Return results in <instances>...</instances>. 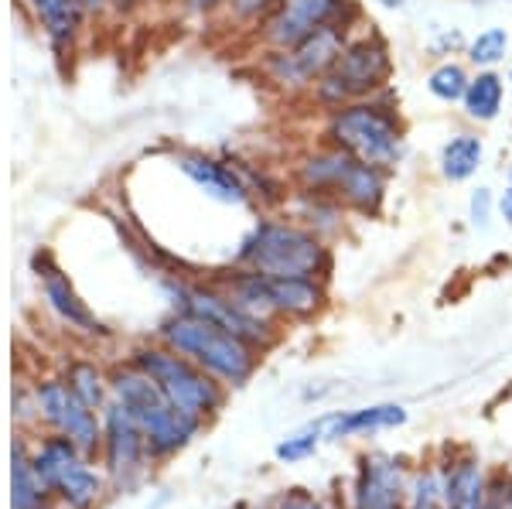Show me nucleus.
Wrapping results in <instances>:
<instances>
[{"mask_svg":"<svg viewBox=\"0 0 512 509\" xmlns=\"http://www.w3.org/2000/svg\"><path fill=\"white\" fill-rule=\"evenodd\" d=\"M161 342L198 363L226 387H246L260 366V349L209 318L178 311L161 325Z\"/></svg>","mask_w":512,"mask_h":509,"instance_id":"obj_1","label":"nucleus"},{"mask_svg":"<svg viewBox=\"0 0 512 509\" xmlns=\"http://www.w3.org/2000/svg\"><path fill=\"white\" fill-rule=\"evenodd\" d=\"M110 400H117V404L134 417L147 448H151L154 462L178 455V451L202 431L198 424L178 414L175 404L164 397L158 383H154L137 363L123 366L110 376Z\"/></svg>","mask_w":512,"mask_h":509,"instance_id":"obj_2","label":"nucleus"},{"mask_svg":"<svg viewBox=\"0 0 512 509\" xmlns=\"http://www.w3.org/2000/svg\"><path fill=\"white\" fill-rule=\"evenodd\" d=\"M236 260L246 270L267 277H325L332 267V253L321 233L297 223H277V219L256 223L239 246Z\"/></svg>","mask_w":512,"mask_h":509,"instance_id":"obj_3","label":"nucleus"},{"mask_svg":"<svg viewBox=\"0 0 512 509\" xmlns=\"http://www.w3.org/2000/svg\"><path fill=\"white\" fill-rule=\"evenodd\" d=\"M134 363L161 387L164 397L175 404L181 417H188L198 428H205L209 417H216L226 404V383L205 373L202 366L181 356L171 346H140L134 349Z\"/></svg>","mask_w":512,"mask_h":509,"instance_id":"obj_4","label":"nucleus"},{"mask_svg":"<svg viewBox=\"0 0 512 509\" xmlns=\"http://www.w3.org/2000/svg\"><path fill=\"white\" fill-rule=\"evenodd\" d=\"M328 137L345 154L386 171L393 164H400L403 158V123L396 117L393 106L376 100V96L332 110V117H328Z\"/></svg>","mask_w":512,"mask_h":509,"instance_id":"obj_5","label":"nucleus"},{"mask_svg":"<svg viewBox=\"0 0 512 509\" xmlns=\"http://www.w3.org/2000/svg\"><path fill=\"white\" fill-rule=\"evenodd\" d=\"M297 175H301V185L308 192L328 195V199L342 202L345 209H355L362 216H376L386 199V175L390 171L352 158V154L332 144L304 158Z\"/></svg>","mask_w":512,"mask_h":509,"instance_id":"obj_6","label":"nucleus"},{"mask_svg":"<svg viewBox=\"0 0 512 509\" xmlns=\"http://www.w3.org/2000/svg\"><path fill=\"white\" fill-rule=\"evenodd\" d=\"M393 76V59L390 45L379 35H362L349 38V45L342 48V55L335 59L332 69L315 82V96L328 110H338L345 103L369 100Z\"/></svg>","mask_w":512,"mask_h":509,"instance_id":"obj_7","label":"nucleus"},{"mask_svg":"<svg viewBox=\"0 0 512 509\" xmlns=\"http://www.w3.org/2000/svg\"><path fill=\"white\" fill-rule=\"evenodd\" d=\"M41 486L69 509H93L103 496V475L89 465V455L65 434L45 438L31 455Z\"/></svg>","mask_w":512,"mask_h":509,"instance_id":"obj_8","label":"nucleus"},{"mask_svg":"<svg viewBox=\"0 0 512 509\" xmlns=\"http://www.w3.org/2000/svg\"><path fill=\"white\" fill-rule=\"evenodd\" d=\"M345 45H349V21L325 24V28L311 31L304 41H297V45L277 48V52L270 55L267 69H270V76L287 89L315 86V82L335 65Z\"/></svg>","mask_w":512,"mask_h":509,"instance_id":"obj_9","label":"nucleus"},{"mask_svg":"<svg viewBox=\"0 0 512 509\" xmlns=\"http://www.w3.org/2000/svg\"><path fill=\"white\" fill-rule=\"evenodd\" d=\"M175 298H178V311L209 318V322L229 328V332L246 339L260 352L277 342L274 318H263V315H256V311L243 308L236 298H229L226 291H212V287H175Z\"/></svg>","mask_w":512,"mask_h":509,"instance_id":"obj_10","label":"nucleus"},{"mask_svg":"<svg viewBox=\"0 0 512 509\" xmlns=\"http://www.w3.org/2000/svg\"><path fill=\"white\" fill-rule=\"evenodd\" d=\"M414 465L393 451H362L352 479L349 509H403Z\"/></svg>","mask_w":512,"mask_h":509,"instance_id":"obj_11","label":"nucleus"},{"mask_svg":"<svg viewBox=\"0 0 512 509\" xmlns=\"http://www.w3.org/2000/svg\"><path fill=\"white\" fill-rule=\"evenodd\" d=\"M35 397H38V407H41V414H45V421L59 434H65L69 441H76L86 455H96V448H103V414L89 407L86 400L69 387V380L41 383Z\"/></svg>","mask_w":512,"mask_h":509,"instance_id":"obj_12","label":"nucleus"},{"mask_svg":"<svg viewBox=\"0 0 512 509\" xmlns=\"http://www.w3.org/2000/svg\"><path fill=\"white\" fill-rule=\"evenodd\" d=\"M103 462H106V475H110L120 489L134 486L140 475L147 472V462H154L151 448H147L134 417H130L117 400H110V404L103 407Z\"/></svg>","mask_w":512,"mask_h":509,"instance_id":"obj_13","label":"nucleus"},{"mask_svg":"<svg viewBox=\"0 0 512 509\" xmlns=\"http://www.w3.org/2000/svg\"><path fill=\"white\" fill-rule=\"evenodd\" d=\"M352 0H280L267 18V41L274 48H291L311 31L335 21H349Z\"/></svg>","mask_w":512,"mask_h":509,"instance_id":"obj_14","label":"nucleus"},{"mask_svg":"<svg viewBox=\"0 0 512 509\" xmlns=\"http://www.w3.org/2000/svg\"><path fill=\"white\" fill-rule=\"evenodd\" d=\"M492 496V472L472 451H451L441 462L444 509H482Z\"/></svg>","mask_w":512,"mask_h":509,"instance_id":"obj_15","label":"nucleus"},{"mask_svg":"<svg viewBox=\"0 0 512 509\" xmlns=\"http://www.w3.org/2000/svg\"><path fill=\"white\" fill-rule=\"evenodd\" d=\"M407 407L403 404H366L352 410H332V414H321V431L325 441H345V438H362V434L376 431H393L407 424Z\"/></svg>","mask_w":512,"mask_h":509,"instance_id":"obj_16","label":"nucleus"},{"mask_svg":"<svg viewBox=\"0 0 512 509\" xmlns=\"http://www.w3.org/2000/svg\"><path fill=\"white\" fill-rule=\"evenodd\" d=\"M178 164L198 188H205V192L212 195V199L236 202V205L246 202V185L239 182V175L229 164L212 161V158H205V154H181Z\"/></svg>","mask_w":512,"mask_h":509,"instance_id":"obj_17","label":"nucleus"},{"mask_svg":"<svg viewBox=\"0 0 512 509\" xmlns=\"http://www.w3.org/2000/svg\"><path fill=\"white\" fill-rule=\"evenodd\" d=\"M502 103H506V79L495 69H478V76H472L465 96H461V106H465L468 120H475V123L499 120Z\"/></svg>","mask_w":512,"mask_h":509,"instance_id":"obj_18","label":"nucleus"},{"mask_svg":"<svg viewBox=\"0 0 512 509\" xmlns=\"http://www.w3.org/2000/svg\"><path fill=\"white\" fill-rule=\"evenodd\" d=\"M485 161V144L478 134H454L451 141H444L441 147V175L448 182H468Z\"/></svg>","mask_w":512,"mask_h":509,"instance_id":"obj_19","label":"nucleus"},{"mask_svg":"<svg viewBox=\"0 0 512 509\" xmlns=\"http://www.w3.org/2000/svg\"><path fill=\"white\" fill-rule=\"evenodd\" d=\"M45 298L59 315L69 322L72 328H82V332H99V322L89 315V308L79 301V294L72 291L69 281L59 274V270H48L45 274Z\"/></svg>","mask_w":512,"mask_h":509,"instance_id":"obj_20","label":"nucleus"},{"mask_svg":"<svg viewBox=\"0 0 512 509\" xmlns=\"http://www.w3.org/2000/svg\"><path fill=\"white\" fill-rule=\"evenodd\" d=\"M14 496L11 503L14 509H52V492L41 486V479L35 475V465H31V458L24 455L21 445H14Z\"/></svg>","mask_w":512,"mask_h":509,"instance_id":"obj_21","label":"nucleus"},{"mask_svg":"<svg viewBox=\"0 0 512 509\" xmlns=\"http://www.w3.org/2000/svg\"><path fill=\"white\" fill-rule=\"evenodd\" d=\"M325 445V431H321V421L315 417L311 424H304V428H297L291 434H284V438L277 441L274 448V458L280 465H297V462H308V458L318 455V448Z\"/></svg>","mask_w":512,"mask_h":509,"instance_id":"obj_22","label":"nucleus"},{"mask_svg":"<svg viewBox=\"0 0 512 509\" xmlns=\"http://www.w3.org/2000/svg\"><path fill=\"white\" fill-rule=\"evenodd\" d=\"M403 509H444L441 499V462H420L410 472L407 506Z\"/></svg>","mask_w":512,"mask_h":509,"instance_id":"obj_23","label":"nucleus"},{"mask_svg":"<svg viewBox=\"0 0 512 509\" xmlns=\"http://www.w3.org/2000/svg\"><path fill=\"white\" fill-rule=\"evenodd\" d=\"M79 7H82V0H35L41 24H45V31L59 41V45L76 35Z\"/></svg>","mask_w":512,"mask_h":509,"instance_id":"obj_24","label":"nucleus"},{"mask_svg":"<svg viewBox=\"0 0 512 509\" xmlns=\"http://www.w3.org/2000/svg\"><path fill=\"white\" fill-rule=\"evenodd\" d=\"M509 45H512L509 31L492 24V28L478 31V35L468 41V62L478 65V69H495V65L509 55Z\"/></svg>","mask_w":512,"mask_h":509,"instance_id":"obj_25","label":"nucleus"},{"mask_svg":"<svg viewBox=\"0 0 512 509\" xmlns=\"http://www.w3.org/2000/svg\"><path fill=\"white\" fill-rule=\"evenodd\" d=\"M468 82H472V76H468L461 62H441L431 76H427V89H431V96L441 103H461Z\"/></svg>","mask_w":512,"mask_h":509,"instance_id":"obj_26","label":"nucleus"},{"mask_svg":"<svg viewBox=\"0 0 512 509\" xmlns=\"http://www.w3.org/2000/svg\"><path fill=\"white\" fill-rule=\"evenodd\" d=\"M69 387L86 400L89 407L103 414V407L110 404V383L103 380V373L93 363H76L69 369Z\"/></svg>","mask_w":512,"mask_h":509,"instance_id":"obj_27","label":"nucleus"},{"mask_svg":"<svg viewBox=\"0 0 512 509\" xmlns=\"http://www.w3.org/2000/svg\"><path fill=\"white\" fill-rule=\"evenodd\" d=\"M263 509H332L321 496H315L311 489H280L277 496H270Z\"/></svg>","mask_w":512,"mask_h":509,"instance_id":"obj_28","label":"nucleus"},{"mask_svg":"<svg viewBox=\"0 0 512 509\" xmlns=\"http://www.w3.org/2000/svg\"><path fill=\"white\" fill-rule=\"evenodd\" d=\"M492 209H495V199H492V192H489V188H475L472 202H468V216H472V223H475L478 229H485V226H489Z\"/></svg>","mask_w":512,"mask_h":509,"instance_id":"obj_29","label":"nucleus"},{"mask_svg":"<svg viewBox=\"0 0 512 509\" xmlns=\"http://www.w3.org/2000/svg\"><path fill=\"white\" fill-rule=\"evenodd\" d=\"M492 499L502 509H512V469L492 475Z\"/></svg>","mask_w":512,"mask_h":509,"instance_id":"obj_30","label":"nucleus"},{"mask_svg":"<svg viewBox=\"0 0 512 509\" xmlns=\"http://www.w3.org/2000/svg\"><path fill=\"white\" fill-rule=\"evenodd\" d=\"M229 4H233V11L239 18H260V14L274 11L280 0H229Z\"/></svg>","mask_w":512,"mask_h":509,"instance_id":"obj_31","label":"nucleus"},{"mask_svg":"<svg viewBox=\"0 0 512 509\" xmlns=\"http://www.w3.org/2000/svg\"><path fill=\"white\" fill-rule=\"evenodd\" d=\"M495 209H499V216L506 219V223L512 226V185L506 188V192L499 195V202H495Z\"/></svg>","mask_w":512,"mask_h":509,"instance_id":"obj_32","label":"nucleus"},{"mask_svg":"<svg viewBox=\"0 0 512 509\" xmlns=\"http://www.w3.org/2000/svg\"><path fill=\"white\" fill-rule=\"evenodd\" d=\"M222 0H188V7H192L195 14H205V11H212V7H219Z\"/></svg>","mask_w":512,"mask_h":509,"instance_id":"obj_33","label":"nucleus"},{"mask_svg":"<svg viewBox=\"0 0 512 509\" xmlns=\"http://www.w3.org/2000/svg\"><path fill=\"white\" fill-rule=\"evenodd\" d=\"M383 7H403V0H379Z\"/></svg>","mask_w":512,"mask_h":509,"instance_id":"obj_34","label":"nucleus"},{"mask_svg":"<svg viewBox=\"0 0 512 509\" xmlns=\"http://www.w3.org/2000/svg\"><path fill=\"white\" fill-rule=\"evenodd\" d=\"M86 7H103V0H82Z\"/></svg>","mask_w":512,"mask_h":509,"instance_id":"obj_35","label":"nucleus"},{"mask_svg":"<svg viewBox=\"0 0 512 509\" xmlns=\"http://www.w3.org/2000/svg\"><path fill=\"white\" fill-rule=\"evenodd\" d=\"M482 509H502V506H499V503H495V499H492V496H489V503H485V506H482Z\"/></svg>","mask_w":512,"mask_h":509,"instance_id":"obj_36","label":"nucleus"},{"mask_svg":"<svg viewBox=\"0 0 512 509\" xmlns=\"http://www.w3.org/2000/svg\"><path fill=\"white\" fill-rule=\"evenodd\" d=\"M509 82H512V72H509Z\"/></svg>","mask_w":512,"mask_h":509,"instance_id":"obj_37","label":"nucleus"}]
</instances>
